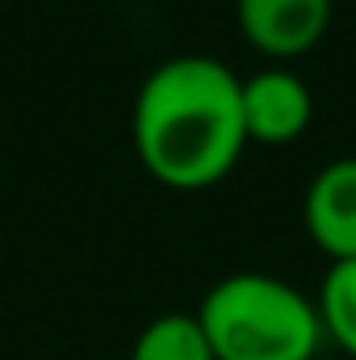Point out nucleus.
<instances>
[{
  "mask_svg": "<svg viewBox=\"0 0 356 360\" xmlns=\"http://www.w3.org/2000/svg\"><path fill=\"white\" fill-rule=\"evenodd\" d=\"M243 80L210 55L164 59L134 96L130 139L134 155L164 188L197 193L227 180L243 151Z\"/></svg>",
  "mask_w": 356,
  "mask_h": 360,
  "instance_id": "f257e3e1",
  "label": "nucleus"
},
{
  "mask_svg": "<svg viewBox=\"0 0 356 360\" xmlns=\"http://www.w3.org/2000/svg\"><path fill=\"white\" fill-rule=\"evenodd\" d=\"M214 360H314L327 335L314 297L268 272H231L197 306Z\"/></svg>",
  "mask_w": 356,
  "mask_h": 360,
  "instance_id": "f03ea898",
  "label": "nucleus"
},
{
  "mask_svg": "<svg viewBox=\"0 0 356 360\" xmlns=\"http://www.w3.org/2000/svg\"><path fill=\"white\" fill-rule=\"evenodd\" d=\"M235 17L252 51L289 63L327 38L336 0H235Z\"/></svg>",
  "mask_w": 356,
  "mask_h": 360,
  "instance_id": "7ed1b4c3",
  "label": "nucleus"
},
{
  "mask_svg": "<svg viewBox=\"0 0 356 360\" xmlns=\"http://www.w3.org/2000/svg\"><path fill=\"white\" fill-rule=\"evenodd\" d=\"M239 105H243L248 143H260V147L298 143L314 117L310 84L289 68H265V72L248 76L239 89Z\"/></svg>",
  "mask_w": 356,
  "mask_h": 360,
  "instance_id": "20e7f679",
  "label": "nucleus"
},
{
  "mask_svg": "<svg viewBox=\"0 0 356 360\" xmlns=\"http://www.w3.org/2000/svg\"><path fill=\"white\" fill-rule=\"evenodd\" d=\"M302 222L331 264L356 260V155L331 160L323 172H314L302 197Z\"/></svg>",
  "mask_w": 356,
  "mask_h": 360,
  "instance_id": "39448f33",
  "label": "nucleus"
},
{
  "mask_svg": "<svg viewBox=\"0 0 356 360\" xmlns=\"http://www.w3.org/2000/svg\"><path fill=\"white\" fill-rule=\"evenodd\" d=\"M130 360H214V348H210L197 314L172 310V314L151 319L139 331Z\"/></svg>",
  "mask_w": 356,
  "mask_h": 360,
  "instance_id": "423d86ee",
  "label": "nucleus"
},
{
  "mask_svg": "<svg viewBox=\"0 0 356 360\" xmlns=\"http://www.w3.org/2000/svg\"><path fill=\"white\" fill-rule=\"evenodd\" d=\"M314 306L327 344H336L344 356L356 360V260H336L323 272Z\"/></svg>",
  "mask_w": 356,
  "mask_h": 360,
  "instance_id": "0eeeda50",
  "label": "nucleus"
}]
</instances>
